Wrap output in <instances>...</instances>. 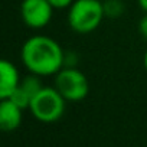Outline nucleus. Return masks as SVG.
<instances>
[{
	"label": "nucleus",
	"mask_w": 147,
	"mask_h": 147,
	"mask_svg": "<svg viewBox=\"0 0 147 147\" xmlns=\"http://www.w3.org/2000/svg\"><path fill=\"white\" fill-rule=\"evenodd\" d=\"M138 6L143 9L144 13H147V0H138Z\"/></svg>",
	"instance_id": "ddd939ff"
},
{
	"label": "nucleus",
	"mask_w": 147,
	"mask_h": 147,
	"mask_svg": "<svg viewBox=\"0 0 147 147\" xmlns=\"http://www.w3.org/2000/svg\"><path fill=\"white\" fill-rule=\"evenodd\" d=\"M20 87L25 88V90L32 95V98H33V97H35L42 88H43V85H42L39 77L35 75V74H30L29 77H26L25 80H22V81H20Z\"/></svg>",
	"instance_id": "1a4fd4ad"
},
{
	"label": "nucleus",
	"mask_w": 147,
	"mask_h": 147,
	"mask_svg": "<svg viewBox=\"0 0 147 147\" xmlns=\"http://www.w3.org/2000/svg\"><path fill=\"white\" fill-rule=\"evenodd\" d=\"M138 30H140L141 36L147 40V13L140 19V22H138Z\"/></svg>",
	"instance_id": "f8f14e48"
},
{
	"label": "nucleus",
	"mask_w": 147,
	"mask_h": 147,
	"mask_svg": "<svg viewBox=\"0 0 147 147\" xmlns=\"http://www.w3.org/2000/svg\"><path fill=\"white\" fill-rule=\"evenodd\" d=\"M48 2L51 3L53 9H66V7H71L74 0H48Z\"/></svg>",
	"instance_id": "9b49d317"
},
{
	"label": "nucleus",
	"mask_w": 147,
	"mask_h": 147,
	"mask_svg": "<svg viewBox=\"0 0 147 147\" xmlns=\"http://www.w3.org/2000/svg\"><path fill=\"white\" fill-rule=\"evenodd\" d=\"M104 6V13L108 18H118L124 12V3L121 0H105L102 2Z\"/></svg>",
	"instance_id": "9d476101"
},
{
	"label": "nucleus",
	"mask_w": 147,
	"mask_h": 147,
	"mask_svg": "<svg viewBox=\"0 0 147 147\" xmlns=\"http://www.w3.org/2000/svg\"><path fill=\"white\" fill-rule=\"evenodd\" d=\"M55 88L66 101L77 102L82 101L88 95L90 82L80 69L74 66H63L55 75Z\"/></svg>",
	"instance_id": "20e7f679"
},
{
	"label": "nucleus",
	"mask_w": 147,
	"mask_h": 147,
	"mask_svg": "<svg viewBox=\"0 0 147 147\" xmlns=\"http://www.w3.org/2000/svg\"><path fill=\"white\" fill-rule=\"evenodd\" d=\"M22 108L10 100H2L0 102V127L3 131H13L22 124Z\"/></svg>",
	"instance_id": "0eeeda50"
},
{
	"label": "nucleus",
	"mask_w": 147,
	"mask_h": 147,
	"mask_svg": "<svg viewBox=\"0 0 147 147\" xmlns=\"http://www.w3.org/2000/svg\"><path fill=\"white\" fill-rule=\"evenodd\" d=\"M18 68L7 59L0 62V100H7L20 85Z\"/></svg>",
	"instance_id": "423d86ee"
},
{
	"label": "nucleus",
	"mask_w": 147,
	"mask_h": 147,
	"mask_svg": "<svg viewBox=\"0 0 147 147\" xmlns=\"http://www.w3.org/2000/svg\"><path fill=\"white\" fill-rule=\"evenodd\" d=\"M143 65H144V69L147 71V51L144 53V58H143Z\"/></svg>",
	"instance_id": "4468645a"
},
{
	"label": "nucleus",
	"mask_w": 147,
	"mask_h": 147,
	"mask_svg": "<svg viewBox=\"0 0 147 147\" xmlns=\"http://www.w3.org/2000/svg\"><path fill=\"white\" fill-rule=\"evenodd\" d=\"M20 56L28 71L38 77L56 75L65 66V52L61 45L43 35L29 38L22 46Z\"/></svg>",
	"instance_id": "f257e3e1"
},
{
	"label": "nucleus",
	"mask_w": 147,
	"mask_h": 147,
	"mask_svg": "<svg viewBox=\"0 0 147 147\" xmlns=\"http://www.w3.org/2000/svg\"><path fill=\"white\" fill-rule=\"evenodd\" d=\"M104 16L101 0H74L68 12V25L74 32L87 35L101 25Z\"/></svg>",
	"instance_id": "f03ea898"
},
{
	"label": "nucleus",
	"mask_w": 147,
	"mask_h": 147,
	"mask_svg": "<svg viewBox=\"0 0 147 147\" xmlns=\"http://www.w3.org/2000/svg\"><path fill=\"white\" fill-rule=\"evenodd\" d=\"M66 100L53 87H43L30 101L29 111L40 123H55L65 113Z\"/></svg>",
	"instance_id": "7ed1b4c3"
},
{
	"label": "nucleus",
	"mask_w": 147,
	"mask_h": 147,
	"mask_svg": "<svg viewBox=\"0 0 147 147\" xmlns=\"http://www.w3.org/2000/svg\"><path fill=\"white\" fill-rule=\"evenodd\" d=\"M20 15L26 26L32 29H42L49 25L53 7L48 0H23L20 5Z\"/></svg>",
	"instance_id": "39448f33"
},
{
	"label": "nucleus",
	"mask_w": 147,
	"mask_h": 147,
	"mask_svg": "<svg viewBox=\"0 0 147 147\" xmlns=\"http://www.w3.org/2000/svg\"><path fill=\"white\" fill-rule=\"evenodd\" d=\"M7 100L13 101L16 105H19L22 110H25V108H29L30 101H32V95H30L25 88H22V87L19 85V87L16 88V91H15Z\"/></svg>",
	"instance_id": "6e6552de"
}]
</instances>
